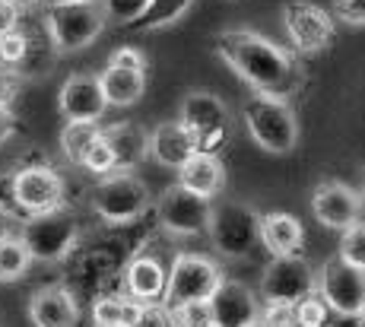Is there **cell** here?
I'll return each instance as SVG.
<instances>
[{
    "instance_id": "1",
    "label": "cell",
    "mask_w": 365,
    "mask_h": 327,
    "mask_svg": "<svg viewBox=\"0 0 365 327\" xmlns=\"http://www.w3.org/2000/svg\"><path fill=\"white\" fill-rule=\"evenodd\" d=\"M216 54L248 83L255 95H273V99H292L302 86V67L296 64L283 45L251 29H229L216 36Z\"/></svg>"
},
{
    "instance_id": "2",
    "label": "cell",
    "mask_w": 365,
    "mask_h": 327,
    "mask_svg": "<svg viewBox=\"0 0 365 327\" xmlns=\"http://www.w3.org/2000/svg\"><path fill=\"white\" fill-rule=\"evenodd\" d=\"M108 26L102 0H48L45 32L58 54H76L89 48Z\"/></svg>"
},
{
    "instance_id": "3",
    "label": "cell",
    "mask_w": 365,
    "mask_h": 327,
    "mask_svg": "<svg viewBox=\"0 0 365 327\" xmlns=\"http://www.w3.org/2000/svg\"><path fill=\"white\" fill-rule=\"evenodd\" d=\"M242 124L251 140L270 156H286L299 143V115L289 99L251 95L242 105Z\"/></svg>"
},
{
    "instance_id": "4",
    "label": "cell",
    "mask_w": 365,
    "mask_h": 327,
    "mask_svg": "<svg viewBox=\"0 0 365 327\" xmlns=\"http://www.w3.org/2000/svg\"><path fill=\"white\" fill-rule=\"evenodd\" d=\"M178 121L191 134L197 152H220L232 134V115H229L226 102L207 89H194L181 99Z\"/></svg>"
},
{
    "instance_id": "5",
    "label": "cell",
    "mask_w": 365,
    "mask_h": 327,
    "mask_svg": "<svg viewBox=\"0 0 365 327\" xmlns=\"http://www.w3.org/2000/svg\"><path fill=\"white\" fill-rule=\"evenodd\" d=\"M150 204V187L133 172H111L93 187V210L108 226H128V222L140 219Z\"/></svg>"
},
{
    "instance_id": "6",
    "label": "cell",
    "mask_w": 365,
    "mask_h": 327,
    "mask_svg": "<svg viewBox=\"0 0 365 327\" xmlns=\"http://www.w3.org/2000/svg\"><path fill=\"white\" fill-rule=\"evenodd\" d=\"M210 245L222 257H248L261 245V213L251 210L248 204H213V217H210Z\"/></svg>"
},
{
    "instance_id": "7",
    "label": "cell",
    "mask_w": 365,
    "mask_h": 327,
    "mask_svg": "<svg viewBox=\"0 0 365 327\" xmlns=\"http://www.w3.org/2000/svg\"><path fill=\"white\" fill-rule=\"evenodd\" d=\"M19 239L26 242L32 261L38 264H61L80 242V222L70 210L41 213V217H26Z\"/></svg>"
},
{
    "instance_id": "8",
    "label": "cell",
    "mask_w": 365,
    "mask_h": 327,
    "mask_svg": "<svg viewBox=\"0 0 365 327\" xmlns=\"http://www.w3.org/2000/svg\"><path fill=\"white\" fill-rule=\"evenodd\" d=\"M226 283V274L216 261L203 254H175L168 267V286H165V305H187V302H210L213 292Z\"/></svg>"
},
{
    "instance_id": "9",
    "label": "cell",
    "mask_w": 365,
    "mask_h": 327,
    "mask_svg": "<svg viewBox=\"0 0 365 327\" xmlns=\"http://www.w3.org/2000/svg\"><path fill=\"white\" fill-rule=\"evenodd\" d=\"M156 213H159V226H163L168 235L194 239V235H207L210 217H213V200L187 191L185 185H172V187H165L163 197H159Z\"/></svg>"
},
{
    "instance_id": "10",
    "label": "cell",
    "mask_w": 365,
    "mask_h": 327,
    "mask_svg": "<svg viewBox=\"0 0 365 327\" xmlns=\"http://www.w3.org/2000/svg\"><path fill=\"white\" fill-rule=\"evenodd\" d=\"M13 204L26 217H41L64 207V178L51 165H23L10 178Z\"/></svg>"
},
{
    "instance_id": "11",
    "label": "cell",
    "mask_w": 365,
    "mask_h": 327,
    "mask_svg": "<svg viewBox=\"0 0 365 327\" xmlns=\"http://www.w3.org/2000/svg\"><path fill=\"white\" fill-rule=\"evenodd\" d=\"M283 29L289 36L292 48L302 54L327 51L336 36L334 13H327L324 6L312 4V0H289L283 6Z\"/></svg>"
},
{
    "instance_id": "12",
    "label": "cell",
    "mask_w": 365,
    "mask_h": 327,
    "mask_svg": "<svg viewBox=\"0 0 365 327\" xmlns=\"http://www.w3.org/2000/svg\"><path fill=\"white\" fill-rule=\"evenodd\" d=\"M318 292L327 299L334 315L359 318L365 308V270L346 264L340 254L327 257L318 270Z\"/></svg>"
},
{
    "instance_id": "13",
    "label": "cell",
    "mask_w": 365,
    "mask_h": 327,
    "mask_svg": "<svg viewBox=\"0 0 365 327\" xmlns=\"http://www.w3.org/2000/svg\"><path fill=\"white\" fill-rule=\"evenodd\" d=\"M318 289V270L305 261L302 254L296 257H273L264 267L261 276V299L264 302H286L299 305L305 296Z\"/></svg>"
},
{
    "instance_id": "14",
    "label": "cell",
    "mask_w": 365,
    "mask_h": 327,
    "mask_svg": "<svg viewBox=\"0 0 365 327\" xmlns=\"http://www.w3.org/2000/svg\"><path fill=\"white\" fill-rule=\"evenodd\" d=\"M108 99L102 93L99 73H70L58 89V111L67 121L99 124L108 111Z\"/></svg>"
},
{
    "instance_id": "15",
    "label": "cell",
    "mask_w": 365,
    "mask_h": 327,
    "mask_svg": "<svg viewBox=\"0 0 365 327\" xmlns=\"http://www.w3.org/2000/svg\"><path fill=\"white\" fill-rule=\"evenodd\" d=\"M362 194L343 182H321L312 194V213L324 229L343 232L362 219Z\"/></svg>"
},
{
    "instance_id": "16",
    "label": "cell",
    "mask_w": 365,
    "mask_h": 327,
    "mask_svg": "<svg viewBox=\"0 0 365 327\" xmlns=\"http://www.w3.org/2000/svg\"><path fill=\"white\" fill-rule=\"evenodd\" d=\"M261 296L242 280H229L210 299V315H213V327H255L261 321Z\"/></svg>"
},
{
    "instance_id": "17",
    "label": "cell",
    "mask_w": 365,
    "mask_h": 327,
    "mask_svg": "<svg viewBox=\"0 0 365 327\" xmlns=\"http://www.w3.org/2000/svg\"><path fill=\"white\" fill-rule=\"evenodd\" d=\"M29 318L32 327H76L80 321V305L67 286H41L29 299Z\"/></svg>"
},
{
    "instance_id": "18",
    "label": "cell",
    "mask_w": 365,
    "mask_h": 327,
    "mask_svg": "<svg viewBox=\"0 0 365 327\" xmlns=\"http://www.w3.org/2000/svg\"><path fill=\"white\" fill-rule=\"evenodd\" d=\"M102 134L115 152L118 172H133L143 159H150V130H143L137 121H115L102 128Z\"/></svg>"
},
{
    "instance_id": "19",
    "label": "cell",
    "mask_w": 365,
    "mask_h": 327,
    "mask_svg": "<svg viewBox=\"0 0 365 327\" xmlns=\"http://www.w3.org/2000/svg\"><path fill=\"white\" fill-rule=\"evenodd\" d=\"M168 270L153 254H140L124 267V289L137 302H165Z\"/></svg>"
},
{
    "instance_id": "20",
    "label": "cell",
    "mask_w": 365,
    "mask_h": 327,
    "mask_svg": "<svg viewBox=\"0 0 365 327\" xmlns=\"http://www.w3.org/2000/svg\"><path fill=\"white\" fill-rule=\"evenodd\" d=\"M194 152H197V146H194L191 134L185 130L181 121H165L156 130H150V159L163 169L178 172Z\"/></svg>"
},
{
    "instance_id": "21",
    "label": "cell",
    "mask_w": 365,
    "mask_h": 327,
    "mask_svg": "<svg viewBox=\"0 0 365 327\" xmlns=\"http://www.w3.org/2000/svg\"><path fill=\"white\" fill-rule=\"evenodd\" d=\"M178 185H185L187 191L200 194V197L213 200L226 187V165H222V159L216 152H194L178 169Z\"/></svg>"
},
{
    "instance_id": "22",
    "label": "cell",
    "mask_w": 365,
    "mask_h": 327,
    "mask_svg": "<svg viewBox=\"0 0 365 327\" xmlns=\"http://www.w3.org/2000/svg\"><path fill=\"white\" fill-rule=\"evenodd\" d=\"M261 245L273 257H296L302 251V245H305V226L292 213H264Z\"/></svg>"
},
{
    "instance_id": "23",
    "label": "cell",
    "mask_w": 365,
    "mask_h": 327,
    "mask_svg": "<svg viewBox=\"0 0 365 327\" xmlns=\"http://www.w3.org/2000/svg\"><path fill=\"white\" fill-rule=\"evenodd\" d=\"M102 93L111 108H130L146 93V71H121V67H105L99 73Z\"/></svg>"
},
{
    "instance_id": "24",
    "label": "cell",
    "mask_w": 365,
    "mask_h": 327,
    "mask_svg": "<svg viewBox=\"0 0 365 327\" xmlns=\"http://www.w3.org/2000/svg\"><path fill=\"white\" fill-rule=\"evenodd\" d=\"M102 137V124H89V121H67L64 130H61V152L70 165H80L86 162L89 150L99 143Z\"/></svg>"
},
{
    "instance_id": "25",
    "label": "cell",
    "mask_w": 365,
    "mask_h": 327,
    "mask_svg": "<svg viewBox=\"0 0 365 327\" xmlns=\"http://www.w3.org/2000/svg\"><path fill=\"white\" fill-rule=\"evenodd\" d=\"M137 299L130 296H102L93 305V327H133L140 315Z\"/></svg>"
},
{
    "instance_id": "26",
    "label": "cell",
    "mask_w": 365,
    "mask_h": 327,
    "mask_svg": "<svg viewBox=\"0 0 365 327\" xmlns=\"http://www.w3.org/2000/svg\"><path fill=\"white\" fill-rule=\"evenodd\" d=\"M32 254L19 235H0V283H16L29 274Z\"/></svg>"
},
{
    "instance_id": "27",
    "label": "cell",
    "mask_w": 365,
    "mask_h": 327,
    "mask_svg": "<svg viewBox=\"0 0 365 327\" xmlns=\"http://www.w3.org/2000/svg\"><path fill=\"white\" fill-rule=\"evenodd\" d=\"M191 4L194 0H150L146 13L133 23V29H140V32L168 29V26H175L187 10H191Z\"/></svg>"
},
{
    "instance_id": "28",
    "label": "cell",
    "mask_w": 365,
    "mask_h": 327,
    "mask_svg": "<svg viewBox=\"0 0 365 327\" xmlns=\"http://www.w3.org/2000/svg\"><path fill=\"white\" fill-rule=\"evenodd\" d=\"M331 315L334 311H331V305H327V299L314 289L312 296H305L296 305V327H324Z\"/></svg>"
},
{
    "instance_id": "29",
    "label": "cell",
    "mask_w": 365,
    "mask_h": 327,
    "mask_svg": "<svg viewBox=\"0 0 365 327\" xmlns=\"http://www.w3.org/2000/svg\"><path fill=\"white\" fill-rule=\"evenodd\" d=\"M340 257L353 267L365 270V219L340 232Z\"/></svg>"
},
{
    "instance_id": "30",
    "label": "cell",
    "mask_w": 365,
    "mask_h": 327,
    "mask_svg": "<svg viewBox=\"0 0 365 327\" xmlns=\"http://www.w3.org/2000/svg\"><path fill=\"white\" fill-rule=\"evenodd\" d=\"M29 58V38L26 32L13 29V32H4L0 36V67H19L26 64Z\"/></svg>"
},
{
    "instance_id": "31",
    "label": "cell",
    "mask_w": 365,
    "mask_h": 327,
    "mask_svg": "<svg viewBox=\"0 0 365 327\" xmlns=\"http://www.w3.org/2000/svg\"><path fill=\"white\" fill-rule=\"evenodd\" d=\"M102 6H105V13H108V23L133 26L146 13L150 0H102Z\"/></svg>"
},
{
    "instance_id": "32",
    "label": "cell",
    "mask_w": 365,
    "mask_h": 327,
    "mask_svg": "<svg viewBox=\"0 0 365 327\" xmlns=\"http://www.w3.org/2000/svg\"><path fill=\"white\" fill-rule=\"evenodd\" d=\"M178 327H213V315H210V302H187L172 308Z\"/></svg>"
},
{
    "instance_id": "33",
    "label": "cell",
    "mask_w": 365,
    "mask_h": 327,
    "mask_svg": "<svg viewBox=\"0 0 365 327\" xmlns=\"http://www.w3.org/2000/svg\"><path fill=\"white\" fill-rule=\"evenodd\" d=\"M133 327H178L172 315V305L165 302H143L140 305V315H137V324Z\"/></svg>"
},
{
    "instance_id": "34",
    "label": "cell",
    "mask_w": 365,
    "mask_h": 327,
    "mask_svg": "<svg viewBox=\"0 0 365 327\" xmlns=\"http://www.w3.org/2000/svg\"><path fill=\"white\" fill-rule=\"evenodd\" d=\"M83 169L86 172H93V175H111V172H118L115 169V152H111V146L108 140H105V134L99 137V143L89 150V156H86V162H83Z\"/></svg>"
},
{
    "instance_id": "35",
    "label": "cell",
    "mask_w": 365,
    "mask_h": 327,
    "mask_svg": "<svg viewBox=\"0 0 365 327\" xmlns=\"http://www.w3.org/2000/svg\"><path fill=\"white\" fill-rule=\"evenodd\" d=\"M261 324H264V327H296V305L264 302V308H261Z\"/></svg>"
},
{
    "instance_id": "36",
    "label": "cell",
    "mask_w": 365,
    "mask_h": 327,
    "mask_svg": "<svg viewBox=\"0 0 365 327\" xmlns=\"http://www.w3.org/2000/svg\"><path fill=\"white\" fill-rule=\"evenodd\" d=\"M108 67H121V71H146V54L133 45H118L108 58Z\"/></svg>"
},
{
    "instance_id": "37",
    "label": "cell",
    "mask_w": 365,
    "mask_h": 327,
    "mask_svg": "<svg viewBox=\"0 0 365 327\" xmlns=\"http://www.w3.org/2000/svg\"><path fill=\"white\" fill-rule=\"evenodd\" d=\"M334 16L346 26H365V0H334Z\"/></svg>"
},
{
    "instance_id": "38",
    "label": "cell",
    "mask_w": 365,
    "mask_h": 327,
    "mask_svg": "<svg viewBox=\"0 0 365 327\" xmlns=\"http://www.w3.org/2000/svg\"><path fill=\"white\" fill-rule=\"evenodd\" d=\"M19 10H23V6L13 4V0H0V36L19 29Z\"/></svg>"
},
{
    "instance_id": "39",
    "label": "cell",
    "mask_w": 365,
    "mask_h": 327,
    "mask_svg": "<svg viewBox=\"0 0 365 327\" xmlns=\"http://www.w3.org/2000/svg\"><path fill=\"white\" fill-rule=\"evenodd\" d=\"M13 130H16V115H13V108L6 102H0V143L10 140Z\"/></svg>"
},
{
    "instance_id": "40",
    "label": "cell",
    "mask_w": 365,
    "mask_h": 327,
    "mask_svg": "<svg viewBox=\"0 0 365 327\" xmlns=\"http://www.w3.org/2000/svg\"><path fill=\"white\" fill-rule=\"evenodd\" d=\"M13 4H19V6H35V4H41V0H13Z\"/></svg>"
},
{
    "instance_id": "41",
    "label": "cell",
    "mask_w": 365,
    "mask_h": 327,
    "mask_svg": "<svg viewBox=\"0 0 365 327\" xmlns=\"http://www.w3.org/2000/svg\"><path fill=\"white\" fill-rule=\"evenodd\" d=\"M356 321H359V327H365V308H362V315L356 318Z\"/></svg>"
},
{
    "instance_id": "42",
    "label": "cell",
    "mask_w": 365,
    "mask_h": 327,
    "mask_svg": "<svg viewBox=\"0 0 365 327\" xmlns=\"http://www.w3.org/2000/svg\"><path fill=\"white\" fill-rule=\"evenodd\" d=\"M359 194H362V204H365V172H362V191Z\"/></svg>"
},
{
    "instance_id": "43",
    "label": "cell",
    "mask_w": 365,
    "mask_h": 327,
    "mask_svg": "<svg viewBox=\"0 0 365 327\" xmlns=\"http://www.w3.org/2000/svg\"><path fill=\"white\" fill-rule=\"evenodd\" d=\"M255 327H264V324H261V321H257V324H255Z\"/></svg>"
}]
</instances>
